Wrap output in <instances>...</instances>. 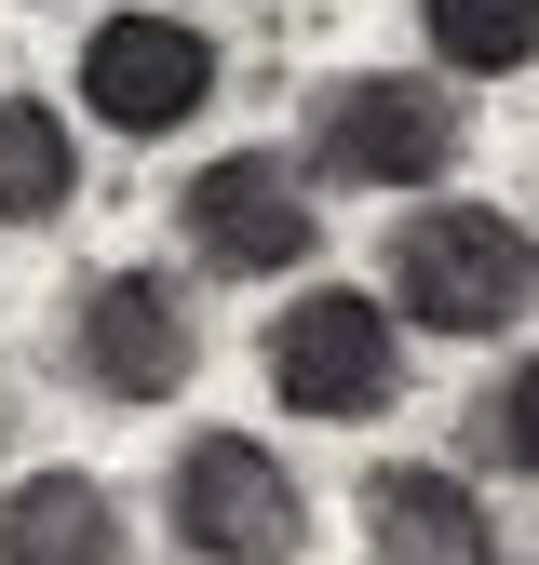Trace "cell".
I'll return each mask as SVG.
<instances>
[{"label": "cell", "mask_w": 539, "mask_h": 565, "mask_svg": "<svg viewBox=\"0 0 539 565\" xmlns=\"http://www.w3.org/2000/svg\"><path fill=\"white\" fill-rule=\"evenodd\" d=\"M364 565H499V525L445 458H378L364 471Z\"/></svg>", "instance_id": "8"}, {"label": "cell", "mask_w": 539, "mask_h": 565, "mask_svg": "<svg viewBox=\"0 0 539 565\" xmlns=\"http://www.w3.org/2000/svg\"><path fill=\"white\" fill-rule=\"evenodd\" d=\"M162 512H176L189 565H297L310 484L284 471V445H256V431H189L176 471H162Z\"/></svg>", "instance_id": "4"}, {"label": "cell", "mask_w": 539, "mask_h": 565, "mask_svg": "<svg viewBox=\"0 0 539 565\" xmlns=\"http://www.w3.org/2000/svg\"><path fill=\"white\" fill-rule=\"evenodd\" d=\"M67 377L95 404H176L202 377V323L162 269H95L67 282Z\"/></svg>", "instance_id": "5"}, {"label": "cell", "mask_w": 539, "mask_h": 565, "mask_svg": "<svg viewBox=\"0 0 539 565\" xmlns=\"http://www.w3.org/2000/svg\"><path fill=\"white\" fill-rule=\"evenodd\" d=\"M391 310L419 337H512L539 310V243L499 202H419L391 230Z\"/></svg>", "instance_id": "1"}, {"label": "cell", "mask_w": 539, "mask_h": 565, "mask_svg": "<svg viewBox=\"0 0 539 565\" xmlns=\"http://www.w3.org/2000/svg\"><path fill=\"white\" fill-rule=\"evenodd\" d=\"M0 445H14V377H0Z\"/></svg>", "instance_id": "13"}, {"label": "cell", "mask_w": 539, "mask_h": 565, "mask_svg": "<svg viewBox=\"0 0 539 565\" xmlns=\"http://www.w3.org/2000/svg\"><path fill=\"white\" fill-rule=\"evenodd\" d=\"M202 95H216V41H202L189 14H95L82 108L108 135H176V121H202Z\"/></svg>", "instance_id": "7"}, {"label": "cell", "mask_w": 539, "mask_h": 565, "mask_svg": "<svg viewBox=\"0 0 539 565\" xmlns=\"http://www.w3.org/2000/svg\"><path fill=\"white\" fill-rule=\"evenodd\" d=\"M256 364H270V404L284 417H391L404 404V310L364 297V282H310V297L270 310L256 337Z\"/></svg>", "instance_id": "2"}, {"label": "cell", "mask_w": 539, "mask_h": 565, "mask_svg": "<svg viewBox=\"0 0 539 565\" xmlns=\"http://www.w3.org/2000/svg\"><path fill=\"white\" fill-rule=\"evenodd\" d=\"M176 243L216 269V282H284V269H310V175L284 162V149H216L189 189H176Z\"/></svg>", "instance_id": "6"}, {"label": "cell", "mask_w": 539, "mask_h": 565, "mask_svg": "<svg viewBox=\"0 0 539 565\" xmlns=\"http://www.w3.org/2000/svg\"><path fill=\"white\" fill-rule=\"evenodd\" d=\"M458 149H472V121H458V95L445 82H419V67H337V82L310 95V162L337 175V189H445L458 175Z\"/></svg>", "instance_id": "3"}, {"label": "cell", "mask_w": 539, "mask_h": 565, "mask_svg": "<svg viewBox=\"0 0 539 565\" xmlns=\"http://www.w3.org/2000/svg\"><path fill=\"white\" fill-rule=\"evenodd\" d=\"M82 202V121H54L41 95H0V230H54Z\"/></svg>", "instance_id": "10"}, {"label": "cell", "mask_w": 539, "mask_h": 565, "mask_svg": "<svg viewBox=\"0 0 539 565\" xmlns=\"http://www.w3.org/2000/svg\"><path fill=\"white\" fill-rule=\"evenodd\" d=\"M486 458L539 484V350H526V364H512V377L486 391Z\"/></svg>", "instance_id": "12"}, {"label": "cell", "mask_w": 539, "mask_h": 565, "mask_svg": "<svg viewBox=\"0 0 539 565\" xmlns=\"http://www.w3.org/2000/svg\"><path fill=\"white\" fill-rule=\"evenodd\" d=\"M419 41L445 82H512L539 67V0H419Z\"/></svg>", "instance_id": "11"}, {"label": "cell", "mask_w": 539, "mask_h": 565, "mask_svg": "<svg viewBox=\"0 0 539 565\" xmlns=\"http://www.w3.org/2000/svg\"><path fill=\"white\" fill-rule=\"evenodd\" d=\"M0 565H121V499H108L95 471L0 484Z\"/></svg>", "instance_id": "9"}]
</instances>
